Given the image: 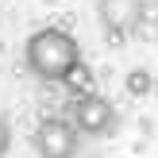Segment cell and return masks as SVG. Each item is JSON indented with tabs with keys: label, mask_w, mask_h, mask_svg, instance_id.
<instances>
[{
	"label": "cell",
	"mask_w": 158,
	"mask_h": 158,
	"mask_svg": "<svg viewBox=\"0 0 158 158\" xmlns=\"http://www.w3.org/2000/svg\"><path fill=\"white\" fill-rule=\"evenodd\" d=\"M77 62H81V46L62 27L35 31V35L27 39V46H23V66H27L39 81H66Z\"/></svg>",
	"instance_id": "cell-1"
},
{
	"label": "cell",
	"mask_w": 158,
	"mask_h": 158,
	"mask_svg": "<svg viewBox=\"0 0 158 158\" xmlns=\"http://www.w3.org/2000/svg\"><path fill=\"white\" fill-rule=\"evenodd\" d=\"M31 143H35L39 158H77L81 131H77L73 120L46 116V120H39V127H35V135H31Z\"/></svg>",
	"instance_id": "cell-2"
},
{
	"label": "cell",
	"mask_w": 158,
	"mask_h": 158,
	"mask_svg": "<svg viewBox=\"0 0 158 158\" xmlns=\"http://www.w3.org/2000/svg\"><path fill=\"white\" fill-rule=\"evenodd\" d=\"M97 15L108 39L120 43L127 31H135L147 15V0H97Z\"/></svg>",
	"instance_id": "cell-3"
},
{
	"label": "cell",
	"mask_w": 158,
	"mask_h": 158,
	"mask_svg": "<svg viewBox=\"0 0 158 158\" xmlns=\"http://www.w3.org/2000/svg\"><path fill=\"white\" fill-rule=\"evenodd\" d=\"M73 123H77L81 135H104L116 123V108H112V100H104L100 93H81V97L73 100Z\"/></svg>",
	"instance_id": "cell-4"
},
{
	"label": "cell",
	"mask_w": 158,
	"mask_h": 158,
	"mask_svg": "<svg viewBox=\"0 0 158 158\" xmlns=\"http://www.w3.org/2000/svg\"><path fill=\"white\" fill-rule=\"evenodd\" d=\"M62 85H66L69 93H77V97H81V93H93V69L85 66V62H77V66L69 69V77H66Z\"/></svg>",
	"instance_id": "cell-5"
},
{
	"label": "cell",
	"mask_w": 158,
	"mask_h": 158,
	"mask_svg": "<svg viewBox=\"0 0 158 158\" xmlns=\"http://www.w3.org/2000/svg\"><path fill=\"white\" fill-rule=\"evenodd\" d=\"M123 89H127L131 97H147V93L154 89V81H151V73H147V69H131V73L123 77Z\"/></svg>",
	"instance_id": "cell-6"
},
{
	"label": "cell",
	"mask_w": 158,
	"mask_h": 158,
	"mask_svg": "<svg viewBox=\"0 0 158 158\" xmlns=\"http://www.w3.org/2000/svg\"><path fill=\"white\" fill-rule=\"evenodd\" d=\"M12 151V127H8V120L0 116V158Z\"/></svg>",
	"instance_id": "cell-7"
}]
</instances>
